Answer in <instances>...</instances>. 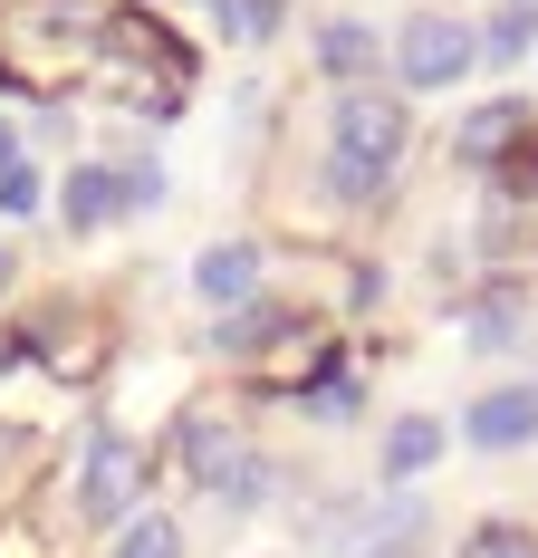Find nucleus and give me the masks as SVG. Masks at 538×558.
I'll list each match as a JSON object with an SVG mask.
<instances>
[{
  "mask_svg": "<svg viewBox=\"0 0 538 558\" xmlns=\"http://www.w3.org/2000/svg\"><path fill=\"white\" fill-rule=\"evenodd\" d=\"M279 10H289V0H241V10H231V29H269Z\"/></svg>",
  "mask_w": 538,
  "mask_h": 558,
  "instance_id": "19",
  "label": "nucleus"
},
{
  "mask_svg": "<svg viewBox=\"0 0 538 558\" xmlns=\"http://www.w3.org/2000/svg\"><path fill=\"white\" fill-rule=\"evenodd\" d=\"M318 58L337 68V77H366V68H376V29H366V20H337V29L318 39Z\"/></svg>",
  "mask_w": 538,
  "mask_h": 558,
  "instance_id": "12",
  "label": "nucleus"
},
{
  "mask_svg": "<svg viewBox=\"0 0 538 558\" xmlns=\"http://www.w3.org/2000/svg\"><path fill=\"white\" fill-rule=\"evenodd\" d=\"M115 203H135V193H125V183H115L107 165L68 173V222H77V231H97V222H115Z\"/></svg>",
  "mask_w": 538,
  "mask_h": 558,
  "instance_id": "9",
  "label": "nucleus"
},
{
  "mask_svg": "<svg viewBox=\"0 0 538 558\" xmlns=\"http://www.w3.org/2000/svg\"><path fill=\"white\" fill-rule=\"evenodd\" d=\"M394 155H404V107H394V97H346L327 183H337L346 203H376V193H384V165H394Z\"/></svg>",
  "mask_w": 538,
  "mask_h": 558,
  "instance_id": "1",
  "label": "nucleus"
},
{
  "mask_svg": "<svg viewBox=\"0 0 538 558\" xmlns=\"http://www.w3.org/2000/svg\"><path fill=\"white\" fill-rule=\"evenodd\" d=\"M404 77H414V87H452V77H462V68H472V58H481V39H472V29H462V20H442V10H424V20H414V29H404Z\"/></svg>",
  "mask_w": 538,
  "mask_h": 558,
  "instance_id": "3",
  "label": "nucleus"
},
{
  "mask_svg": "<svg viewBox=\"0 0 538 558\" xmlns=\"http://www.w3.org/2000/svg\"><path fill=\"white\" fill-rule=\"evenodd\" d=\"M0 165H20V155H10V125H0Z\"/></svg>",
  "mask_w": 538,
  "mask_h": 558,
  "instance_id": "20",
  "label": "nucleus"
},
{
  "mask_svg": "<svg viewBox=\"0 0 538 558\" xmlns=\"http://www.w3.org/2000/svg\"><path fill=\"white\" fill-rule=\"evenodd\" d=\"M462 434H472L481 452H510V444H529V434H538V386H500V395H481Z\"/></svg>",
  "mask_w": 538,
  "mask_h": 558,
  "instance_id": "5",
  "label": "nucleus"
},
{
  "mask_svg": "<svg viewBox=\"0 0 538 558\" xmlns=\"http://www.w3.org/2000/svg\"><path fill=\"white\" fill-rule=\"evenodd\" d=\"M289 328V318H279V308H241V318H231V328H221V347H260V337H279Z\"/></svg>",
  "mask_w": 538,
  "mask_h": 558,
  "instance_id": "15",
  "label": "nucleus"
},
{
  "mask_svg": "<svg viewBox=\"0 0 538 558\" xmlns=\"http://www.w3.org/2000/svg\"><path fill=\"white\" fill-rule=\"evenodd\" d=\"M193 289H203V299H221V308H231V299H250V289H260V251H250V241H221V251H203Z\"/></svg>",
  "mask_w": 538,
  "mask_h": 558,
  "instance_id": "8",
  "label": "nucleus"
},
{
  "mask_svg": "<svg viewBox=\"0 0 538 558\" xmlns=\"http://www.w3.org/2000/svg\"><path fill=\"white\" fill-rule=\"evenodd\" d=\"M432 462H442V424H432V414H414V424L384 434V472H394V482H414V472H432Z\"/></svg>",
  "mask_w": 538,
  "mask_h": 558,
  "instance_id": "10",
  "label": "nucleus"
},
{
  "mask_svg": "<svg viewBox=\"0 0 538 558\" xmlns=\"http://www.w3.org/2000/svg\"><path fill=\"white\" fill-rule=\"evenodd\" d=\"M115 558H183V530H173V520H135V530L115 539Z\"/></svg>",
  "mask_w": 538,
  "mask_h": 558,
  "instance_id": "14",
  "label": "nucleus"
},
{
  "mask_svg": "<svg viewBox=\"0 0 538 558\" xmlns=\"http://www.w3.org/2000/svg\"><path fill=\"white\" fill-rule=\"evenodd\" d=\"M472 558H538V539H529V530H481Z\"/></svg>",
  "mask_w": 538,
  "mask_h": 558,
  "instance_id": "17",
  "label": "nucleus"
},
{
  "mask_svg": "<svg viewBox=\"0 0 538 558\" xmlns=\"http://www.w3.org/2000/svg\"><path fill=\"white\" fill-rule=\"evenodd\" d=\"M135 482H145V452L125 444V434H97V444H87V482H77V501L97 510V520H115V510L135 501Z\"/></svg>",
  "mask_w": 538,
  "mask_h": 558,
  "instance_id": "4",
  "label": "nucleus"
},
{
  "mask_svg": "<svg viewBox=\"0 0 538 558\" xmlns=\"http://www.w3.org/2000/svg\"><path fill=\"white\" fill-rule=\"evenodd\" d=\"M538 39V0H519V10H500V20H490V39H481V58H519Z\"/></svg>",
  "mask_w": 538,
  "mask_h": 558,
  "instance_id": "13",
  "label": "nucleus"
},
{
  "mask_svg": "<svg viewBox=\"0 0 538 558\" xmlns=\"http://www.w3.org/2000/svg\"><path fill=\"white\" fill-rule=\"evenodd\" d=\"M0 289H10V251H0Z\"/></svg>",
  "mask_w": 538,
  "mask_h": 558,
  "instance_id": "21",
  "label": "nucleus"
},
{
  "mask_svg": "<svg viewBox=\"0 0 538 558\" xmlns=\"http://www.w3.org/2000/svg\"><path fill=\"white\" fill-rule=\"evenodd\" d=\"M519 125H529V107H519V97H500V107H481L472 125H462V155H510V145H519Z\"/></svg>",
  "mask_w": 538,
  "mask_h": 558,
  "instance_id": "11",
  "label": "nucleus"
},
{
  "mask_svg": "<svg viewBox=\"0 0 538 558\" xmlns=\"http://www.w3.org/2000/svg\"><path fill=\"white\" fill-rule=\"evenodd\" d=\"M183 472H193V482H212L221 501H260V482H269L221 414H193V424H183Z\"/></svg>",
  "mask_w": 538,
  "mask_h": 558,
  "instance_id": "2",
  "label": "nucleus"
},
{
  "mask_svg": "<svg viewBox=\"0 0 538 558\" xmlns=\"http://www.w3.org/2000/svg\"><path fill=\"white\" fill-rule=\"evenodd\" d=\"M308 404H318V414H356V376H327V386L308 395Z\"/></svg>",
  "mask_w": 538,
  "mask_h": 558,
  "instance_id": "18",
  "label": "nucleus"
},
{
  "mask_svg": "<svg viewBox=\"0 0 538 558\" xmlns=\"http://www.w3.org/2000/svg\"><path fill=\"white\" fill-rule=\"evenodd\" d=\"M0 213H39V173L29 165H0Z\"/></svg>",
  "mask_w": 538,
  "mask_h": 558,
  "instance_id": "16",
  "label": "nucleus"
},
{
  "mask_svg": "<svg viewBox=\"0 0 538 558\" xmlns=\"http://www.w3.org/2000/svg\"><path fill=\"white\" fill-rule=\"evenodd\" d=\"M107 87H115V107H135V116H173V68H145V58H107Z\"/></svg>",
  "mask_w": 538,
  "mask_h": 558,
  "instance_id": "7",
  "label": "nucleus"
},
{
  "mask_svg": "<svg viewBox=\"0 0 538 558\" xmlns=\"http://www.w3.org/2000/svg\"><path fill=\"white\" fill-rule=\"evenodd\" d=\"M424 549V501H384L376 520H346V558H414Z\"/></svg>",
  "mask_w": 538,
  "mask_h": 558,
  "instance_id": "6",
  "label": "nucleus"
}]
</instances>
